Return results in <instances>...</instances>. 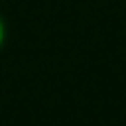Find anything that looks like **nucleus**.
Returning <instances> with one entry per match:
<instances>
[{"label": "nucleus", "mask_w": 126, "mask_h": 126, "mask_svg": "<svg viewBox=\"0 0 126 126\" xmlns=\"http://www.w3.org/2000/svg\"><path fill=\"white\" fill-rule=\"evenodd\" d=\"M4 38H7V29H4V20L0 18V49H2V44H4Z\"/></svg>", "instance_id": "nucleus-1"}]
</instances>
